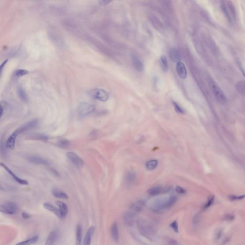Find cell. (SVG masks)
Masks as SVG:
<instances>
[{"label":"cell","mask_w":245,"mask_h":245,"mask_svg":"<svg viewBox=\"0 0 245 245\" xmlns=\"http://www.w3.org/2000/svg\"><path fill=\"white\" fill-rule=\"evenodd\" d=\"M22 217L25 219H27V218H29L30 216L29 214H27V213H23L22 214Z\"/></svg>","instance_id":"cell-45"},{"label":"cell","mask_w":245,"mask_h":245,"mask_svg":"<svg viewBox=\"0 0 245 245\" xmlns=\"http://www.w3.org/2000/svg\"><path fill=\"white\" fill-rule=\"evenodd\" d=\"M151 21L155 27H157V29H159V28H162V26L160 22L156 17H154V16H152V17H151Z\"/></svg>","instance_id":"cell-34"},{"label":"cell","mask_w":245,"mask_h":245,"mask_svg":"<svg viewBox=\"0 0 245 245\" xmlns=\"http://www.w3.org/2000/svg\"><path fill=\"white\" fill-rule=\"evenodd\" d=\"M111 235L113 237V240L116 242H117L119 240V231H118V226L117 223L113 224L111 227Z\"/></svg>","instance_id":"cell-18"},{"label":"cell","mask_w":245,"mask_h":245,"mask_svg":"<svg viewBox=\"0 0 245 245\" xmlns=\"http://www.w3.org/2000/svg\"><path fill=\"white\" fill-rule=\"evenodd\" d=\"M144 206V203L142 201H138L133 204L131 206V208L134 211L139 212L142 210L143 207Z\"/></svg>","instance_id":"cell-31"},{"label":"cell","mask_w":245,"mask_h":245,"mask_svg":"<svg viewBox=\"0 0 245 245\" xmlns=\"http://www.w3.org/2000/svg\"><path fill=\"white\" fill-rule=\"evenodd\" d=\"M208 85L218 103L221 104H225L227 102V97L217 83L212 79L210 78L208 80Z\"/></svg>","instance_id":"cell-1"},{"label":"cell","mask_w":245,"mask_h":245,"mask_svg":"<svg viewBox=\"0 0 245 245\" xmlns=\"http://www.w3.org/2000/svg\"><path fill=\"white\" fill-rule=\"evenodd\" d=\"M67 157L71 163L77 168H82L84 165L85 162L78 155L72 152L67 153Z\"/></svg>","instance_id":"cell-6"},{"label":"cell","mask_w":245,"mask_h":245,"mask_svg":"<svg viewBox=\"0 0 245 245\" xmlns=\"http://www.w3.org/2000/svg\"><path fill=\"white\" fill-rule=\"evenodd\" d=\"M90 95L94 98L100 101L105 102L109 98V95L106 91L101 89H95L90 92Z\"/></svg>","instance_id":"cell-5"},{"label":"cell","mask_w":245,"mask_h":245,"mask_svg":"<svg viewBox=\"0 0 245 245\" xmlns=\"http://www.w3.org/2000/svg\"><path fill=\"white\" fill-rule=\"evenodd\" d=\"M29 161L32 163L39 165H43L47 166L49 165L48 161L44 158H42L41 157L38 156H33L29 158Z\"/></svg>","instance_id":"cell-15"},{"label":"cell","mask_w":245,"mask_h":245,"mask_svg":"<svg viewBox=\"0 0 245 245\" xmlns=\"http://www.w3.org/2000/svg\"><path fill=\"white\" fill-rule=\"evenodd\" d=\"M176 191L180 194H184L186 192L185 190L183 188H182L180 186H177L176 187Z\"/></svg>","instance_id":"cell-40"},{"label":"cell","mask_w":245,"mask_h":245,"mask_svg":"<svg viewBox=\"0 0 245 245\" xmlns=\"http://www.w3.org/2000/svg\"><path fill=\"white\" fill-rule=\"evenodd\" d=\"M38 120L37 119H34L25 124L23 125V126L26 130V131H27L30 129L36 127L38 125Z\"/></svg>","instance_id":"cell-29"},{"label":"cell","mask_w":245,"mask_h":245,"mask_svg":"<svg viewBox=\"0 0 245 245\" xmlns=\"http://www.w3.org/2000/svg\"><path fill=\"white\" fill-rule=\"evenodd\" d=\"M131 60L133 66L136 70L139 72H142L144 70V64L142 61L138 56L132 54L131 55Z\"/></svg>","instance_id":"cell-8"},{"label":"cell","mask_w":245,"mask_h":245,"mask_svg":"<svg viewBox=\"0 0 245 245\" xmlns=\"http://www.w3.org/2000/svg\"><path fill=\"white\" fill-rule=\"evenodd\" d=\"M3 111L4 110H3V107L1 105V104H0V118L3 116Z\"/></svg>","instance_id":"cell-46"},{"label":"cell","mask_w":245,"mask_h":245,"mask_svg":"<svg viewBox=\"0 0 245 245\" xmlns=\"http://www.w3.org/2000/svg\"><path fill=\"white\" fill-rule=\"evenodd\" d=\"M95 107L88 103H82L79 105L78 108V114L80 117H85L93 113Z\"/></svg>","instance_id":"cell-3"},{"label":"cell","mask_w":245,"mask_h":245,"mask_svg":"<svg viewBox=\"0 0 245 245\" xmlns=\"http://www.w3.org/2000/svg\"><path fill=\"white\" fill-rule=\"evenodd\" d=\"M17 93L20 98L23 101L26 102L28 101V98H27L26 93L22 87H20L18 88L17 89Z\"/></svg>","instance_id":"cell-28"},{"label":"cell","mask_w":245,"mask_h":245,"mask_svg":"<svg viewBox=\"0 0 245 245\" xmlns=\"http://www.w3.org/2000/svg\"><path fill=\"white\" fill-rule=\"evenodd\" d=\"M163 190V188L160 186H156L151 188L148 191V193L152 196H155L160 194Z\"/></svg>","instance_id":"cell-24"},{"label":"cell","mask_w":245,"mask_h":245,"mask_svg":"<svg viewBox=\"0 0 245 245\" xmlns=\"http://www.w3.org/2000/svg\"><path fill=\"white\" fill-rule=\"evenodd\" d=\"M0 166H1V167L3 168L13 178L14 180H16V182L18 183H19L21 185H27L28 184V182L27 180H23V179H21L19 177H18L12 171V170L9 169L8 166L5 165V164L3 162H0Z\"/></svg>","instance_id":"cell-7"},{"label":"cell","mask_w":245,"mask_h":245,"mask_svg":"<svg viewBox=\"0 0 245 245\" xmlns=\"http://www.w3.org/2000/svg\"><path fill=\"white\" fill-rule=\"evenodd\" d=\"M177 200V198L175 196H171L167 200V203H166V205H167V208H169L171 207V206L174 205L175 204V202H176Z\"/></svg>","instance_id":"cell-33"},{"label":"cell","mask_w":245,"mask_h":245,"mask_svg":"<svg viewBox=\"0 0 245 245\" xmlns=\"http://www.w3.org/2000/svg\"><path fill=\"white\" fill-rule=\"evenodd\" d=\"M1 189V184H0V189Z\"/></svg>","instance_id":"cell-49"},{"label":"cell","mask_w":245,"mask_h":245,"mask_svg":"<svg viewBox=\"0 0 245 245\" xmlns=\"http://www.w3.org/2000/svg\"><path fill=\"white\" fill-rule=\"evenodd\" d=\"M52 195L54 197L58 198L63 199H67L69 198L68 195H67L66 193L63 191L56 189L53 190Z\"/></svg>","instance_id":"cell-21"},{"label":"cell","mask_w":245,"mask_h":245,"mask_svg":"<svg viewBox=\"0 0 245 245\" xmlns=\"http://www.w3.org/2000/svg\"><path fill=\"white\" fill-rule=\"evenodd\" d=\"M94 230L95 228L94 226H92L91 227H89L85 236L84 242H83V245H91L92 237L94 232Z\"/></svg>","instance_id":"cell-16"},{"label":"cell","mask_w":245,"mask_h":245,"mask_svg":"<svg viewBox=\"0 0 245 245\" xmlns=\"http://www.w3.org/2000/svg\"><path fill=\"white\" fill-rule=\"evenodd\" d=\"M43 205H44V207L45 209L48 210L49 211L51 212L52 213H53L55 215H57L58 217V218H61L60 210L58 209L57 208L55 207L54 206L52 205L51 204H49L48 202H45L44 204Z\"/></svg>","instance_id":"cell-17"},{"label":"cell","mask_w":245,"mask_h":245,"mask_svg":"<svg viewBox=\"0 0 245 245\" xmlns=\"http://www.w3.org/2000/svg\"><path fill=\"white\" fill-rule=\"evenodd\" d=\"M136 177V174L134 171H129L126 175V182L129 184H131L134 182Z\"/></svg>","instance_id":"cell-27"},{"label":"cell","mask_w":245,"mask_h":245,"mask_svg":"<svg viewBox=\"0 0 245 245\" xmlns=\"http://www.w3.org/2000/svg\"><path fill=\"white\" fill-rule=\"evenodd\" d=\"M18 211V206L13 202L0 204V212L9 214H14Z\"/></svg>","instance_id":"cell-4"},{"label":"cell","mask_w":245,"mask_h":245,"mask_svg":"<svg viewBox=\"0 0 245 245\" xmlns=\"http://www.w3.org/2000/svg\"><path fill=\"white\" fill-rule=\"evenodd\" d=\"M70 142L67 139H60L58 143V146L61 148L67 147L70 145Z\"/></svg>","instance_id":"cell-35"},{"label":"cell","mask_w":245,"mask_h":245,"mask_svg":"<svg viewBox=\"0 0 245 245\" xmlns=\"http://www.w3.org/2000/svg\"><path fill=\"white\" fill-rule=\"evenodd\" d=\"M173 105L174 106V109H175L176 112L179 113V114H183L184 111L183 110L182 108L177 103L173 102Z\"/></svg>","instance_id":"cell-38"},{"label":"cell","mask_w":245,"mask_h":245,"mask_svg":"<svg viewBox=\"0 0 245 245\" xmlns=\"http://www.w3.org/2000/svg\"><path fill=\"white\" fill-rule=\"evenodd\" d=\"M48 136L44 134H33L29 136L27 139L32 140H40V141H47L48 139Z\"/></svg>","instance_id":"cell-23"},{"label":"cell","mask_w":245,"mask_h":245,"mask_svg":"<svg viewBox=\"0 0 245 245\" xmlns=\"http://www.w3.org/2000/svg\"><path fill=\"white\" fill-rule=\"evenodd\" d=\"M111 2V1H109V0H101V1H99V4L101 5H105L109 4Z\"/></svg>","instance_id":"cell-44"},{"label":"cell","mask_w":245,"mask_h":245,"mask_svg":"<svg viewBox=\"0 0 245 245\" xmlns=\"http://www.w3.org/2000/svg\"><path fill=\"white\" fill-rule=\"evenodd\" d=\"M160 66L164 72H167L169 70V64L168 62L166 56L162 55L161 56L160 59Z\"/></svg>","instance_id":"cell-19"},{"label":"cell","mask_w":245,"mask_h":245,"mask_svg":"<svg viewBox=\"0 0 245 245\" xmlns=\"http://www.w3.org/2000/svg\"><path fill=\"white\" fill-rule=\"evenodd\" d=\"M26 131L25 129V127L23 126H22L21 127H19L17 129L10 135L8 139L7 140L6 142L5 143V145L7 148H10L11 149H13L15 147L16 145V138H17L18 135L22 133L23 132Z\"/></svg>","instance_id":"cell-2"},{"label":"cell","mask_w":245,"mask_h":245,"mask_svg":"<svg viewBox=\"0 0 245 245\" xmlns=\"http://www.w3.org/2000/svg\"><path fill=\"white\" fill-rule=\"evenodd\" d=\"M234 218V217L233 215H228L226 217V219H228V220H232Z\"/></svg>","instance_id":"cell-47"},{"label":"cell","mask_w":245,"mask_h":245,"mask_svg":"<svg viewBox=\"0 0 245 245\" xmlns=\"http://www.w3.org/2000/svg\"><path fill=\"white\" fill-rule=\"evenodd\" d=\"M82 226L78 225L76 230V245H81L82 241Z\"/></svg>","instance_id":"cell-26"},{"label":"cell","mask_w":245,"mask_h":245,"mask_svg":"<svg viewBox=\"0 0 245 245\" xmlns=\"http://www.w3.org/2000/svg\"><path fill=\"white\" fill-rule=\"evenodd\" d=\"M176 69L177 72L178 73V75L180 78L184 79L186 78L187 70L186 69L185 65L182 62L180 61L179 62L177 63Z\"/></svg>","instance_id":"cell-11"},{"label":"cell","mask_w":245,"mask_h":245,"mask_svg":"<svg viewBox=\"0 0 245 245\" xmlns=\"http://www.w3.org/2000/svg\"><path fill=\"white\" fill-rule=\"evenodd\" d=\"M56 205L60 208V213L61 215V218H63L66 217L68 212V207L66 204L61 201H56Z\"/></svg>","instance_id":"cell-14"},{"label":"cell","mask_w":245,"mask_h":245,"mask_svg":"<svg viewBox=\"0 0 245 245\" xmlns=\"http://www.w3.org/2000/svg\"><path fill=\"white\" fill-rule=\"evenodd\" d=\"M136 217V214L133 212H127L124 214V222L127 226H132L134 223Z\"/></svg>","instance_id":"cell-13"},{"label":"cell","mask_w":245,"mask_h":245,"mask_svg":"<svg viewBox=\"0 0 245 245\" xmlns=\"http://www.w3.org/2000/svg\"><path fill=\"white\" fill-rule=\"evenodd\" d=\"M220 7L222 11H223V13L224 14V16H226V18H227V20H228L229 22H232V19H231V17H230L229 12H228V9H227V4H226V1H221Z\"/></svg>","instance_id":"cell-20"},{"label":"cell","mask_w":245,"mask_h":245,"mask_svg":"<svg viewBox=\"0 0 245 245\" xmlns=\"http://www.w3.org/2000/svg\"><path fill=\"white\" fill-rule=\"evenodd\" d=\"M8 60H4V61L2 63H1V65H0V76L1 75V73H2V72H3V70H4V68L5 65H6V64L7 62H8Z\"/></svg>","instance_id":"cell-42"},{"label":"cell","mask_w":245,"mask_h":245,"mask_svg":"<svg viewBox=\"0 0 245 245\" xmlns=\"http://www.w3.org/2000/svg\"><path fill=\"white\" fill-rule=\"evenodd\" d=\"M28 71L25 70H18L16 71L15 75L16 76L21 77L28 74Z\"/></svg>","instance_id":"cell-37"},{"label":"cell","mask_w":245,"mask_h":245,"mask_svg":"<svg viewBox=\"0 0 245 245\" xmlns=\"http://www.w3.org/2000/svg\"><path fill=\"white\" fill-rule=\"evenodd\" d=\"M171 227L173 228V229L174 230L175 232H178V226L177 222L174 221L171 224Z\"/></svg>","instance_id":"cell-41"},{"label":"cell","mask_w":245,"mask_h":245,"mask_svg":"<svg viewBox=\"0 0 245 245\" xmlns=\"http://www.w3.org/2000/svg\"><path fill=\"white\" fill-rule=\"evenodd\" d=\"M6 147L5 144L3 140L1 141L0 144V152L1 154V156H5L6 155Z\"/></svg>","instance_id":"cell-36"},{"label":"cell","mask_w":245,"mask_h":245,"mask_svg":"<svg viewBox=\"0 0 245 245\" xmlns=\"http://www.w3.org/2000/svg\"><path fill=\"white\" fill-rule=\"evenodd\" d=\"M140 229L143 234L145 236H153L154 233V231L153 228L151 227V226L146 224H141L139 226Z\"/></svg>","instance_id":"cell-12"},{"label":"cell","mask_w":245,"mask_h":245,"mask_svg":"<svg viewBox=\"0 0 245 245\" xmlns=\"http://www.w3.org/2000/svg\"><path fill=\"white\" fill-rule=\"evenodd\" d=\"M244 195L240 196H231L230 197V199L232 200H241L242 199L244 198Z\"/></svg>","instance_id":"cell-43"},{"label":"cell","mask_w":245,"mask_h":245,"mask_svg":"<svg viewBox=\"0 0 245 245\" xmlns=\"http://www.w3.org/2000/svg\"><path fill=\"white\" fill-rule=\"evenodd\" d=\"M222 231H219L218 232V233L217 234V237H216V239H219L220 238L221 236V235H222Z\"/></svg>","instance_id":"cell-48"},{"label":"cell","mask_w":245,"mask_h":245,"mask_svg":"<svg viewBox=\"0 0 245 245\" xmlns=\"http://www.w3.org/2000/svg\"><path fill=\"white\" fill-rule=\"evenodd\" d=\"M226 2L227 9H228V12H229L230 16L231 17V19H232V18L235 19L236 18V10H235V7L234 6L233 3L231 1H226Z\"/></svg>","instance_id":"cell-22"},{"label":"cell","mask_w":245,"mask_h":245,"mask_svg":"<svg viewBox=\"0 0 245 245\" xmlns=\"http://www.w3.org/2000/svg\"><path fill=\"white\" fill-rule=\"evenodd\" d=\"M169 56L170 58L173 62L178 63L182 60V56L180 52L178 49L175 48H171L169 51Z\"/></svg>","instance_id":"cell-10"},{"label":"cell","mask_w":245,"mask_h":245,"mask_svg":"<svg viewBox=\"0 0 245 245\" xmlns=\"http://www.w3.org/2000/svg\"><path fill=\"white\" fill-rule=\"evenodd\" d=\"M38 240V236H34V237H32L31 239H29L28 240L18 243L15 245H30L36 242Z\"/></svg>","instance_id":"cell-30"},{"label":"cell","mask_w":245,"mask_h":245,"mask_svg":"<svg viewBox=\"0 0 245 245\" xmlns=\"http://www.w3.org/2000/svg\"><path fill=\"white\" fill-rule=\"evenodd\" d=\"M60 237V232L57 230H54L51 232L47 238L45 245H53L58 240Z\"/></svg>","instance_id":"cell-9"},{"label":"cell","mask_w":245,"mask_h":245,"mask_svg":"<svg viewBox=\"0 0 245 245\" xmlns=\"http://www.w3.org/2000/svg\"><path fill=\"white\" fill-rule=\"evenodd\" d=\"M214 197L213 196L210 197L209 200L208 201V202L205 204V205L204 206V208L206 209V208L209 207L210 205H211L213 204V202H214Z\"/></svg>","instance_id":"cell-39"},{"label":"cell","mask_w":245,"mask_h":245,"mask_svg":"<svg viewBox=\"0 0 245 245\" xmlns=\"http://www.w3.org/2000/svg\"><path fill=\"white\" fill-rule=\"evenodd\" d=\"M158 164V161L157 160H151L146 163V167L148 170H151L156 168Z\"/></svg>","instance_id":"cell-32"},{"label":"cell","mask_w":245,"mask_h":245,"mask_svg":"<svg viewBox=\"0 0 245 245\" xmlns=\"http://www.w3.org/2000/svg\"><path fill=\"white\" fill-rule=\"evenodd\" d=\"M245 83L244 80H240L236 84V91L241 94L245 95Z\"/></svg>","instance_id":"cell-25"}]
</instances>
